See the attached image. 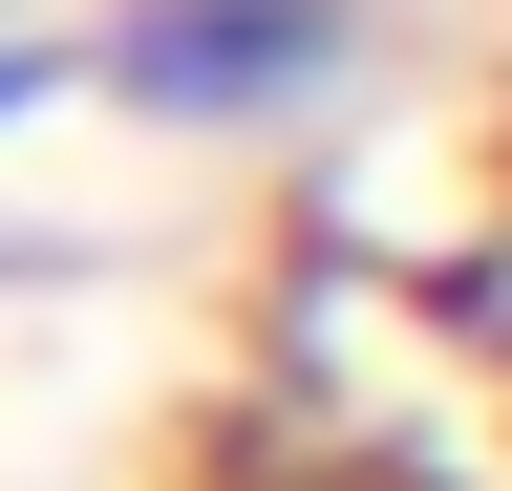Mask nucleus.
Instances as JSON below:
<instances>
[{"label": "nucleus", "mask_w": 512, "mask_h": 491, "mask_svg": "<svg viewBox=\"0 0 512 491\" xmlns=\"http://www.w3.org/2000/svg\"><path fill=\"white\" fill-rule=\"evenodd\" d=\"M22 22H86V0H22Z\"/></svg>", "instance_id": "7ed1b4c3"}, {"label": "nucleus", "mask_w": 512, "mask_h": 491, "mask_svg": "<svg viewBox=\"0 0 512 491\" xmlns=\"http://www.w3.org/2000/svg\"><path fill=\"white\" fill-rule=\"evenodd\" d=\"M427 321H448V385H470V406L512 427V150H491V193H470V235L427 257Z\"/></svg>", "instance_id": "f03ea898"}, {"label": "nucleus", "mask_w": 512, "mask_h": 491, "mask_svg": "<svg viewBox=\"0 0 512 491\" xmlns=\"http://www.w3.org/2000/svg\"><path fill=\"white\" fill-rule=\"evenodd\" d=\"M384 65V0H86V107L150 150H278Z\"/></svg>", "instance_id": "f257e3e1"}]
</instances>
